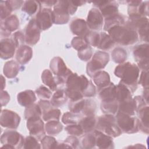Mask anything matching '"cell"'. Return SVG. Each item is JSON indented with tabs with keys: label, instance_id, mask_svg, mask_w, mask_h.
Wrapping results in <instances>:
<instances>
[{
	"label": "cell",
	"instance_id": "cell-1",
	"mask_svg": "<svg viewBox=\"0 0 149 149\" xmlns=\"http://www.w3.org/2000/svg\"><path fill=\"white\" fill-rule=\"evenodd\" d=\"M139 72V68L129 62L119 64L114 71L115 76L121 79L120 82L127 86L132 92L137 88Z\"/></svg>",
	"mask_w": 149,
	"mask_h": 149
},
{
	"label": "cell",
	"instance_id": "cell-2",
	"mask_svg": "<svg viewBox=\"0 0 149 149\" xmlns=\"http://www.w3.org/2000/svg\"><path fill=\"white\" fill-rule=\"evenodd\" d=\"M107 31L115 42L122 45H132L139 40L137 33L126 26H116L109 29Z\"/></svg>",
	"mask_w": 149,
	"mask_h": 149
},
{
	"label": "cell",
	"instance_id": "cell-3",
	"mask_svg": "<svg viewBox=\"0 0 149 149\" xmlns=\"http://www.w3.org/2000/svg\"><path fill=\"white\" fill-rule=\"evenodd\" d=\"M77 8L72 3V1H57L52 10L54 23L57 24L67 23L69 20L70 15H73L76 11Z\"/></svg>",
	"mask_w": 149,
	"mask_h": 149
},
{
	"label": "cell",
	"instance_id": "cell-4",
	"mask_svg": "<svg viewBox=\"0 0 149 149\" xmlns=\"http://www.w3.org/2000/svg\"><path fill=\"white\" fill-rule=\"evenodd\" d=\"M96 129L112 137H118L122 133L117 125L116 118L110 114H105L98 118Z\"/></svg>",
	"mask_w": 149,
	"mask_h": 149
},
{
	"label": "cell",
	"instance_id": "cell-5",
	"mask_svg": "<svg viewBox=\"0 0 149 149\" xmlns=\"http://www.w3.org/2000/svg\"><path fill=\"white\" fill-rule=\"evenodd\" d=\"M116 120L118 126L124 133H134L139 130V120L135 117L118 111Z\"/></svg>",
	"mask_w": 149,
	"mask_h": 149
},
{
	"label": "cell",
	"instance_id": "cell-6",
	"mask_svg": "<svg viewBox=\"0 0 149 149\" xmlns=\"http://www.w3.org/2000/svg\"><path fill=\"white\" fill-rule=\"evenodd\" d=\"M109 61V54L104 51H98L94 54L91 61L87 65V73L93 77L98 72L105 67Z\"/></svg>",
	"mask_w": 149,
	"mask_h": 149
},
{
	"label": "cell",
	"instance_id": "cell-7",
	"mask_svg": "<svg viewBox=\"0 0 149 149\" xmlns=\"http://www.w3.org/2000/svg\"><path fill=\"white\" fill-rule=\"evenodd\" d=\"M51 72L56 76V81L58 84L66 83L68 77L72 73L69 69L63 59L60 57H54L50 62Z\"/></svg>",
	"mask_w": 149,
	"mask_h": 149
},
{
	"label": "cell",
	"instance_id": "cell-8",
	"mask_svg": "<svg viewBox=\"0 0 149 149\" xmlns=\"http://www.w3.org/2000/svg\"><path fill=\"white\" fill-rule=\"evenodd\" d=\"M66 88L76 90L80 92L83 97L92 82L87 79L84 75L78 76L76 73H72L66 81Z\"/></svg>",
	"mask_w": 149,
	"mask_h": 149
},
{
	"label": "cell",
	"instance_id": "cell-9",
	"mask_svg": "<svg viewBox=\"0 0 149 149\" xmlns=\"http://www.w3.org/2000/svg\"><path fill=\"white\" fill-rule=\"evenodd\" d=\"M133 55L138 67L143 70H148V44H142L136 46L133 49Z\"/></svg>",
	"mask_w": 149,
	"mask_h": 149
},
{
	"label": "cell",
	"instance_id": "cell-10",
	"mask_svg": "<svg viewBox=\"0 0 149 149\" xmlns=\"http://www.w3.org/2000/svg\"><path fill=\"white\" fill-rule=\"evenodd\" d=\"M24 139L22 134L15 130L5 132L1 137V142L3 145L12 146L14 148H20L23 147Z\"/></svg>",
	"mask_w": 149,
	"mask_h": 149
},
{
	"label": "cell",
	"instance_id": "cell-11",
	"mask_svg": "<svg viewBox=\"0 0 149 149\" xmlns=\"http://www.w3.org/2000/svg\"><path fill=\"white\" fill-rule=\"evenodd\" d=\"M20 118L16 112L3 109L1 111L0 122L2 127L10 129H16L20 123Z\"/></svg>",
	"mask_w": 149,
	"mask_h": 149
},
{
	"label": "cell",
	"instance_id": "cell-12",
	"mask_svg": "<svg viewBox=\"0 0 149 149\" xmlns=\"http://www.w3.org/2000/svg\"><path fill=\"white\" fill-rule=\"evenodd\" d=\"M27 127L31 136L37 140H40L45 136V126L40 118H33L27 119Z\"/></svg>",
	"mask_w": 149,
	"mask_h": 149
},
{
	"label": "cell",
	"instance_id": "cell-13",
	"mask_svg": "<svg viewBox=\"0 0 149 149\" xmlns=\"http://www.w3.org/2000/svg\"><path fill=\"white\" fill-rule=\"evenodd\" d=\"M40 29L36 19H31L29 22L25 33V42L30 45H35L38 42L40 37Z\"/></svg>",
	"mask_w": 149,
	"mask_h": 149
},
{
	"label": "cell",
	"instance_id": "cell-14",
	"mask_svg": "<svg viewBox=\"0 0 149 149\" xmlns=\"http://www.w3.org/2000/svg\"><path fill=\"white\" fill-rule=\"evenodd\" d=\"M36 20L41 30L49 29L54 23L52 10L49 8L41 9L36 15Z\"/></svg>",
	"mask_w": 149,
	"mask_h": 149
},
{
	"label": "cell",
	"instance_id": "cell-15",
	"mask_svg": "<svg viewBox=\"0 0 149 149\" xmlns=\"http://www.w3.org/2000/svg\"><path fill=\"white\" fill-rule=\"evenodd\" d=\"M86 23L88 28L91 30H101L103 24V16L100 10L97 8L91 9L88 12Z\"/></svg>",
	"mask_w": 149,
	"mask_h": 149
},
{
	"label": "cell",
	"instance_id": "cell-16",
	"mask_svg": "<svg viewBox=\"0 0 149 149\" xmlns=\"http://www.w3.org/2000/svg\"><path fill=\"white\" fill-rule=\"evenodd\" d=\"M93 4L95 6L100 8L102 16L105 19L118 13V5L114 1H98L94 2Z\"/></svg>",
	"mask_w": 149,
	"mask_h": 149
},
{
	"label": "cell",
	"instance_id": "cell-17",
	"mask_svg": "<svg viewBox=\"0 0 149 149\" xmlns=\"http://www.w3.org/2000/svg\"><path fill=\"white\" fill-rule=\"evenodd\" d=\"M1 33L5 37H8L10 33L15 31L19 26V20L17 17L12 15L4 20H1Z\"/></svg>",
	"mask_w": 149,
	"mask_h": 149
},
{
	"label": "cell",
	"instance_id": "cell-18",
	"mask_svg": "<svg viewBox=\"0 0 149 149\" xmlns=\"http://www.w3.org/2000/svg\"><path fill=\"white\" fill-rule=\"evenodd\" d=\"M93 133L95 136V146L97 147L104 149L114 148L112 137L97 130H94Z\"/></svg>",
	"mask_w": 149,
	"mask_h": 149
},
{
	"label": "cell",
	"instance_id": "cell-19",
	"mask_svg": "<svg viewBox=\"0 0 149 149\" xmlns=\"http://www.w3.org/2000/svg\"><path fill=\"white\" fill-rule=\"evenodd\" d=\"M15 44L12 38H5L1 41L0 51L1 57L3 59H8L12 57L15 54Z\"/></svg>",
	"mask_w": 149,
	"mask_h": 149
},
{
	"label": "cell",
	"instance_id": "cell-20",
	"mask_svg": "<svg viewBox=\"0 0 149 149\" xmlns=\"http://www.w3.org/2000/svg\"><path fill=\"white\" fill-rule=\"evenodd\" d=\"M86 22L80 18L74 19L70 24V29L73 34L79 37H85L89 32Z\"/></svg>",
	"mask_w": 149,
	"mask_h": 149
},
{
	"label": "cell",
	"instance_id": "cell-21",
	"mask_svg": "<svg viewBox=\"0 0 149 149\" xmlns=\"http://www.w3.org/2000/svg\"><path fill=\"white\" fill-rule=\"evenodd\" d=\"M137 115L139 118V129H141L144 133H148V106L144 105L139 107L137 110Z\"/></svg>",
	"mask_w": 149,
	"mask_h": 149
},
{
	"label": "cell",
	"instance_id": "cell-22",
	"mask_svg": "<svg viewBox=\"0 0 149 149\" xmlns=\"http://www.w3.org/2000/svg\"><path fill=\"white\" fill-rule=\"evenodd\" d=\"M33 50L27 45H22L16 51V59L20 64L24 65L27 63L32 58Z\"/></svg>",
	"mask_w": 149,
	"mask_h": 149
},
{
	"label": "cell",
	"instance_id": "cell-23",
	"mask_svg": "<svg viewBox=\"0 0 149 149\" xmlns=\"http://www.w3.org/2000/svg\"><path fill=\"white\" fill-rule=\"evenodd\" d=\"M18 103L23 107H27L34 103L36 100V96L34 91L27 90L20 92L17 95Z\"/></svg>",
	"mask_w": 149,
	"mask_h": 149
},
{
	"label": "cell",
	"instance_id": "cell-24",
	"mask_svg": "<svg viewBox=\"0 0 149 149\" xmlns=\"http://www.w3.org/2000/svg\"><path fill=\"white\" fill-rule=\"evenodd\" d=\"M132 98V94L129 88L120 82L115 88V100L119 104Z\"/></svg>",
	"mask_w": 149,
	"mask_h": 149
},
{
	"label": "cell",
	"instance_id": "cell-25",
	"mask_svg": "<svg viewBox=\"0 0 149 149\" xmlns=\"http://www.w3.org/2000/svg\"><path fill=\"white\" fill-rule=\"evenodd\" d=\"M138 104L136 99L132 98L129 100L119 104V112L132 116L137 111Z\"/></svg>",
	"mask_w": 149,
	"mask_h": 149
},
{
	"label": "cell",
	"instance_id": "cell-26",
	"mask_svg": "<svg viewBox=\"0 0 149 149\" xmlns=\"http://www.w3.org/2000/svg\"><path fill=\"white\" fill-rule=\"evenodd\" d=\"M97 123V120L94 115L86 116L79 122V125L84 133H90L94 131L96 128Z\"/></svg>",
	"mask_w": 149,
	"mask_h": 149
},
{
	"label": "cell",
	"instance_id": "cell-27",
	"mask_svg": "<svg viewBox=\"0 0 149 149\" xmlns=\"http://www.w3.org/2000/svg\"><path fill=\"white\" fill-rule=\"evenodd\" d=\"M116 86L112 83H110L107 86L99 90L98 95L102 101H111L115 99Z\"/></svg>",
	"mask_w": 149,
	"mask_h": 149
},
{
	"label": "cell",
	"instance_id": "cell-28",
	"mask_svg": "<svg viewBox=\"0 0 149 149\" xmlns=\"http://www.w3.org/2000/svg\"><path fill=\"white\" fill-rule=\"evenodd\" d=\"M93 81L100 90L109 85L111 83L109 74L104 70L98 72L93 77Z\"/></svg>",
	"mask_w": 149,
	"mask_h": 149
},
{
	"label": "cell",
	"instance_id": "cell-29",
	"mask_svg": "<svg viewBox=\"0 0 149 149\" xmlns=\"http://www.w3.org/2000/svg\"><path fill=\"white\" fill-rule=\"evenodd\" d=\"M114 44V41L109 36V34L104 32L99 33V37L96 47L100 49L107 50L112 48Z\"/></svg>",
	"mask_w": 149,
	"mask_h": 149
},
{
	"label": "cell",
	"instance_id": "cell-30",
	"mask_svg": "<svg viewBox=\"0 0 149 149\" xmlns=\"http://www.w3.org/2000/svg\"><path fill=\"white\" fill-rule=\"evenodd\" d=\"M19 71V65L17 62L14 61L6 62L3 66L4 75L8 78L12 79L15 77Z\"/></svg>",
	"mask_w": 149,
	"mask_h": 149
},
{
	"label": "cell",
	"instance_id": "cell-31",
	"mask_svg": "<svg viewBox=\"0 0 149 149\" xmlns=\"http://www.w3.org/2000/svg\"><path fill=\"white\" fill-rule=\"evenodd\" d=\"M101 109L105 114L113 115L117 113L119 111V103L115 99L111 101H102Z\"/></svg>",
	"mask_w": 149,
	"mask_h": 149
},
{
	"label": "cell",
	"instance_id": "cell-32",
	"mask_svg": "<svg viewBox=\"0 0 149 149\" xmlns=\"http://www.w3.org/2000/svg\"><path fill=\"white\" fill-rule=\"evenodd\" d=\"M41 4L38 1H26L23 3L22 11H24L28 15L31 16L37 13L41 10Z\"/></svg>",
	"mask_w": 149,
	"mask_h": 149
},
{
	"label": "cell",
	"instance_id": "cell-33",
	"mask_svg": "<svg viewBox=\"0 0 149 149\" xmlns=\"http://www.w3.org/2000/svg\"><path fill=\"white\" fill-rule=\"evenodd\" d=\"M125 24V19L122 15L119 13L105 19V25L104 29L105 31H108L109 29L116 26H122Z\"/></svg>",
	"mask_w": 149,
	"mask_h": 149
},
{
	"label": "cell",
	"instance_id": "cell-34",
	"mask_svg": "<svg viewBox=\"0 0 149 149\" xmlns=\"http://www.w3.org/2000/svg\"><path fill=\"white\" fill-rule=\"evenodd\" d=\"M41 79L43 83L48 86L52 91H55L56 90L57 83L56 79L52 75V72L48 70H44L41 74Z\"/></svg>",
	"mask_w": 149,
	"mask_h": 149
},
{
	"label": "cell",
	"instance_id": "cell-35",
	"mask_svg": "<svg viewBox=\"0 0 149 149\" xmlns=\"http://www.w3.org/2000/svg\"><path fill=\"white\" fill-rule=\"evenodd\" d=\"M68 99L65 90L59 89L56 90L55 93L52 95L51 103L55 107H58L64 104Z\"/></svg>",
	"mask_w": 149,
	"mask_h": 149
},
{
	"label": "cell",
	"instance_id": "cell-36",
	"mask_svg": "<svg viewBox=\"0 0 149 149\" xmlns=\"http://www.w3.org/2000/svg\"><path fill=\"white\" fill-rule=\"evenodd\" d=\"M63 129V126L59 120H51L46 123L45 130L47 133L50 136L56 135Z\"/></svg>",
	"mask_w": 149,
	"mask_h": 149
},
{
	"label": "cell",
	"instance_id": "cell-37",
	"mask_svg": "<svg viewBox=\"0 0 149 149\" xmlns=\"http://www.w3.org/2000/svg\"><path fill=\"white\" fill-rule=\"evenodd\" d=\"M42 112L38 104H33L26 107L24 111V118L27 120L33 118H40Z\"/></svg>",
	"mask_w": 149,
	"mask_h": 149
},
{
	"label": "cell",
	"instance_id": "cell-38",
	"mask_svg": "<svg viewBox=\"0 0 149 149\" xmlns=\"http://www.w3.org/2000/svg\"><path fill=\"white\" fill-rule=\"evenodd\" d=\"M111 55L113 61L119 64L124 63L127 58L126 51L120 47L115 48L111 53Z\"/></svg>",
	"mask_w": 149,
	"mask_h": 149
},
{
	"label": "cell",
	"instance_id": "cell-39",
	"mask_svg": "<svg viewBox=\"0 0 149 149\" xmlns=\"http://www.w3.org/2000/svg\"><path fill=\"white\" fill-rule=\"evenodd\" d=\"M61 115V111L54 107L42 113L43 120L48 122L51 120H59Z\"/></svg>",
	"mask_w": 149,
	"mask_h": 149
},
{
	"label": "cell",
	"instance_id": "cell-40",
	"mask_svg": "<svg viewBox=\"0 0 149 149\" xmlns=\"http://www.w3.org/2000/svg\"><path fill=\"white\" fill-rule=\"evenodd\" d=\"M86 100L82 98L77 101H71L69 104V109L74 113H79L82 112L85 105Z\"/></svg>",
	"mask_w": 149,
	"mask_h": 149
},
{
	"label": "cell",
	"instance_id": "cell-41",
	"mask_svg": "<svg viewBox=\"0 0 149 149\" xmlns=\"http://www.w3.org/2000/svg\"><path fill=\"white\" fill-rule=\"evenodd\" d=\"M71 45L73 48L79 51L84 47L89 45L85 37H76L73 38L71 42Z\"/></svg>",
	"mask_w": 149,
	"mask_h": 149
},
{
	"label": "cell",
	"instance_id": "cell-42",
	"mask_svg": "<svg viewBox=\"0 0 149 149\" xmlns=\"http://www.w3.org/2000/svg\"><path fill=\"white\" fill-rule=\"evenodd\" d=\"M81 146L84 148H93L95 146V136L92 134L85 135L81 140Z\"/></svg>",
	"mask_w": 149,
	"mask_h": 149
},
{
	"label": "cell",
	"instance_id": "cell-43",
	"mask_svg": "<svg viewBox=\"0 0 149 149\" xmlns=\"http://www.w3.org/2000/svg\"><path fill=\"white\" fill-rule=\"evenodd\" d=\"M23 148L27 149V148H31V149H37L41 148V147L40 144L37 141V139L32 136H29L26 137L24 139V144H23Z\"/></svg>",
	"mask_w": 149,
	"mask_h": 149
},
{
	"label": "cell",
	"instance_id": "cell-44",
	"mask_svg": "<svg viewBox=\"0 0 149 149\" xmlns=\"http://www.w3.org/2000/svg\"><path fill=\"white\" fill-rule=\"evenodd\" d=\"M36 93L38 97L42 100H48L52 97V93L51 90L43 86L37 88L36 90Z\"/></svg>",
	"mask_w": 149,
	"mask_h": 149
},
{
	"label": "cell",
	"instance_id": "cell-45",
	"mask_svg": "<svg viewBox=\"0 0 149 149\" xmlns=\"http://www.w3.org/2000/svg\"><path fill=\"white\" fill-rule=\"evenodd\" d=\"M42 148H56L58 143L52 136H44L41 141Z\"/></svg>",
	"mask_w": 149,
	"mask_h": 149
},
{
	"label": "cell",
	"instance_id": "cell-46",
	"mask_svg": "<svg viewBox=\"0 0 149 149\" xmlns=\"http://www.w3.org/2000/svg\"><path fill=\"white\" fill-rule=\"evenodd\" d=\"M65 130L69 134L72 136H80L84 133L81 126L76 123L68 125L65 127Z\"/></svg>",
	"mask_w": 149,
	"mask_h": 149
},
{
	"label": "cell",
	"instance_id": "cell-47",
	"mask_svg": "<svg viewBox=\"0 0 149 149\" xmlns=\"http://www.w3.org/2000/svg\"><path fill=\"white\" fill-rule=\"evenodd\" d=\"M62 121L64 124L68 125L76 124L77 122V116L76 113H74L72 112H66L62 118Z\"/></svg>",
	"mask_w": 149,
	"mask_h": 149
},
{
	"label": "cell",
	"instance_id": "cell-48",
	"mask_svg": "<svg viewBox=\"0 0 149 149\" xmlns=\"http://www.w3.org/2000/svg\"><path fill=\"white\" fill-rule=\"evenodd\" d=\"M95 107L96 105L94 101L91 100H86L85 105L82 111V112L86 116L93 115H94Z\"/></svg>",
	"mask_w": 149,
	"mask_h": 149
},
{
	"label": "cell",
	"instance_id": "cell-49",
	"mask_svg": "<svg viewBox=\"0 0 149 149\" xmlns=\"http://www.w3.org/2000/svg\"><path fill=\"white\" fill-rule=\"evenodd\" d=\"M93 52L92 49L90 45H88L84 48L78 51L79 58L84 61H88L92 56Z\"/></svg>",
	"mask_w": 149,
	"mask_h": 149
},
{
	"label": "cell",
	"instance_id": "cell-50",
	"mask_svg": "<svg viewBox=\"0 0 149 149\" xmlns=\"http://www.w3.org/2000/svg\"><path fill=\"white\" fill-rule=\"evenodd\" d=\"M1 20H4L9 16L12 12L7 1H1Z\"/></svg>",
	"mask_w": 149,
	"mask_h": 149
},
{
	"label": "cell",
	"instance_id": "cell-51",
	"mask_svg": "<svg viewBox=\"0 0 149 149\" xmlns=\"http://www.w3.org/2000/svg\"><path fill=\"white\" fill-rule=\"evenodd\" d=\"M65 92L68 98H69L71 101H77L83 98V94L78 91L66 88Z\"/></svg>",
	"mask_w": 149,
	"mask_h": 149
},
{
	"label": "cell",
	"instance_id": "cell-52",
	"mask_svg": "<svg viewBox=\"0 0 149 149\" xmlns=\"http://www.w3.org/2000/svg\"><path fill=\"white\" fill-rule=\"evenodd\" d=\"M12 39L16 47L19 48L22 45L24 41H25V36L22 31H18L13 34V37Z\"/></svg>",
	"mask_w": 149,
	"mask_h": 149
},
{
	"label": "cell",
	"instance_id": "cell-53",
	"mask_svg": "<svg viewBox=\"0 0 149 149\" xmlns=\"http://www.w3.org/2000/svg\"><path fill=\"white\" fill-rule=\"evenodd\" d=\"M139 83L141 84L144 89L148 88V70H143L140 76Z\"/></svg>",
	"mask_w": 149,
	"mask_h": 149
},
{
	"label": "cell",
	"instance_id": "cell-54",
	"mask_svg": "<svg viewBox=\"0 0 149 149\" xmlns=\"http://www.w3.org/2000/svg\"><path fill=\"white\" fill-rule=\"evenodd\" d=\"M64 143L68 145L70 148H77V146L79 144L78 139L75 137V136L72 135L68 137L65 140Z\"/></svg>",
	"mask_w": 149,
	"mask_h": 149
},
{
	"label": "cell",
	"instance_id": "cell-55",
	"mask_svg": "<svg viewBox=\"0 0 149 149\" xmlns=\"http://www.w3.org/2000/svg\"><path fill=\"white\" fill-rule=\"evenodd\" d=\"M38 105H39V107L41 108V112H42V113L45 112L48 109L54 107V106L52 105L51 102H49L48 100H41L38 102Z\"/></svg>",
	"mask_w": 149,
	"mask_h": 149
},
{
	"label": "cell",
	"instance_id": "cell-56",
	"mask_svg": "<svg viewBox=\"0 0 149 149\" xmlns=\"http://www.w3.org/2000/svg\"><path fill=\"white\" fill-rule=\"evenodd\" d=\"M7 2L12 9V11L19 8L22 3H24V2L22 1H7Z\"/></svg>",
	"mask_w": 149,
	"mask_h": 149
},
{
	"label": "cell",
	"instance_id": "cell-57",
	"mask_svg": "<svg viewBox=\"0 0 149 149\" xmlns=\"http://www.w3.org/2000/svg\"><path fill=\"white\" fill-rule=\"evenodd\" d=\"M10 100V96L8 94V93L6 91H1V105H6L9 101Z\"/></svg>",
	"mask_w": 149,
	"mask_h": 149
},
{
	"label": "cell",
	"instance_id": "cell-58",
	"mask_svg": "<svg viewBox=\"0 0 149 149\" xmlns=\"http://www.w3.org/2000/svg\"><path fill=\"white\" fill-rule=\"evenodd\" d=\"M41 4H44V5L47 6V7H51L53 5H55L57 1H42L40 2Z\"/></svg>",
	"mask_w": 149,
	"mask_h": 149
},
{
	"label": "cell",
	"instance_id": "cell-59",
	"mask_svg": "<svg viewBox=\"0 0 149 149\" xmlns=\"http://www.w3.org/2000/svg\"><path fill=\"white\" fill-rule=\"evenodd\" d=\"M146 104H148V88L144 89L143 92V97H142Z\"/></svg>",
	"mask_w": 149,
	"mask_h": 149
},
{
	"label": "cell",
	"instance_id": "cell-60",
	"mask_svg": "<svg viewBox=\"0 0 149 149\" xmlns=\"http://www.w3.org/2000/svg\"><path fill=\"white\" fill-rule=\"evenodd\" d=\"M72 3L76 7L79 6H81L83 4H84L86 3L85 1H72Z\"/></svg>",
	"mask_w": 149,
	"mask_h": 149
}]
</instances>
